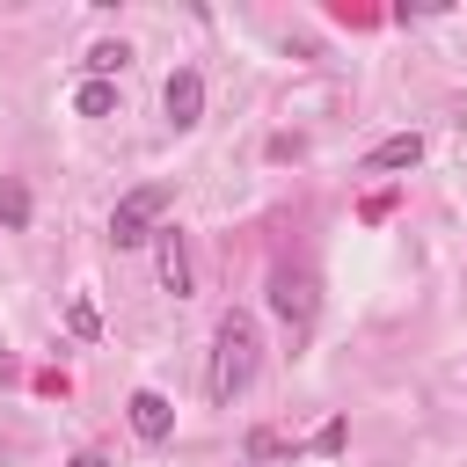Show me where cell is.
Listing matches in <instances>:
<instances>
[{
	"label": "cell",
	"instance_id": "cell-7",
	"mask_svg": "<svg viewBox=\"0 0 467 467\" xmlns=\"http://www.w3.org/2000/svg\"><path fill=\"white\" fill-rule=\"evenodd\" d=\"M416 161H423V139H416V131H394V139H379V146H372V161H365V168H416Z\"/></svg>",
	"mask_w": 467,
	"mask_h": 467
},
{
	"label": "cell",
	"instance_id": "cell-5",
	"mask_svg": "<svg viewBox=\"0 0 467 467\" xmlns=\"http://www.w3.org/2000/svg\"><path fill=\"white\" fill-rule=\"evenodd\" d=\"M270 306H277L285 328H306V321H314V285H306L299 270H277V277H270Z\"/></svg>",
	"mask_w": 467,
	"mask_h": 467
},
{
	"label": "cell",
	"instance_id": "cell-12",
	"mask_svg": "<svg viewBox=\"0 0 467 467\" xmlns=\"http://www.w3.org/2000/svg\"><path fill=\"white\" fill-rule=\"evenodd\" d=\"M66 467H109V460H102V452H73Z\"/></svg>",
	"mask_w": 467,
	"mask_h": 467
},
{
	"label": "cell",
	"instance_id": "cell-2",
	"mask_svg": "<svg viewBox=\"0 0 467 467\" xmlns=\"http://www.w3.org/2000/svg\"><path fill=\"white\" fill-rule=\"evenodd\" d=\"M161 204H168V182H139V190H124L117 197V212H109V241L117 248H139V241H153L161 226Z\"/></svg>",
	"mask_w": 467,
	"mask_h": 467
},
{
	"label": "cell",
	"instance_id": "cell-3",
	"mask_svg": "<svg viewBox=\"0 0 467 467\" xmlns=\"http://www.w3.org/2000/svg\"><path fill=\"white\" fill-rule=\"evenodd\" d=\"M161 102H168V124H175V131H190V124L204 117V80H197V66H175V73H168V88H161Z\"/></svg>",
	"mask_w": 467,
	"mask_h": 467
},
{
	"label": "cell",
	"instance_id": "cell-4",
	"mask_svg": "<svg viewBox=\"0 0 467 467\" xmlns=\"http://www.w3.org/2000/svg\"><path fill=\"white\" fill-rule=\"evenodd\" d=\"M153 263H161V292L190 299V241H182L175 226H161V234H153Z\"/></svg>",
	"mask_w": 467,
	"mask_h": 467
},
{
	"label": "cell",
	"instance_id": "cell-6",
	"mask_svg": "<svg viewBox=\"0 0 467 467\" xmlns=\"http://www.w3.org/2000/svg\"><path fill=\"white\" fill-rule=\"evenodd\" d=\"M124 409H131V431H139L146 445H161V438L175 431V401H168V394H153V387H139Z\"/></svg>",
	"mask_w": 467,
	"mask_h": 467
},
{
	"label": "cell",
	"instance_id": "cell-9",
	"mask_svg": "<svg viewBox=\"0 0 467 467\" xmlns=\"http://www.w3.org/2000/svg\"><path fill=\"white\" fill-rule=\"evenodd\" d=\"M0 219H7V226H22V219H29V190H22L15 175H0Z\"/></svg>",
	"mask_w": 467,
	"mask_h": 467
},
{
	"label": "cell",
	"instance_id": "cell-11",
	"mask_svg": "<svg viewBox=\"0 0 467 467\" xmlns=\"http://www.w3.org/2000/svg\"><path fill=\"white\" fill-rule=\"evenodd\" d=\"M66 321H73V336H95V328H102V314H95L88 299H73V306H66Z\"/></svg>",
	"mask_w": 467,
	"mask_h": 467
},
{
	"label": "cell",
	"instance_id": "cell-8",
	"mask_svg": "<svg viewBox=\"0 0 467 467\" xmlns=\"http://www.w3.org/2000/svg\"><path fill=\"white\" fill-rule=\"evenodd\" d=\"M73 109L80 117H117V80H80L73 88Z\"/></svg>",
	"mask_w": 467,
	"mask_h": 467
},
{
	"label": "cell",
	"instance_id": "cell-1",
	"mask_svg": "<svg viewBox=\"0 0 467 467\" xmlns=\"http://www.w3.org/2000/svg\"><path fill=\"white\" fill-rule=\"evenodd\" d=\"M255 358H263V336H255V321H248V314H226V321H219V336H212V401H234V394H248V379H255Z\"/></svg>",
	"mask_w": 467,
	"mask_h": 467
},
{
	"label": "cell",
	"instance_id": "cell-10",
	"mask_svg": "<svg viewBox=\"0 0 467 467\" xmlns=\"http://www.w3.org/2000/svg\"><path fill=\"white\" fill-rule=\"evenodd\" d=\"M124 58H131L124 44H95V51H88V80H109V73H117Z\"/></svg>",
	"mask_w": 467,
	"mask_h": 467
}]
</instances>
